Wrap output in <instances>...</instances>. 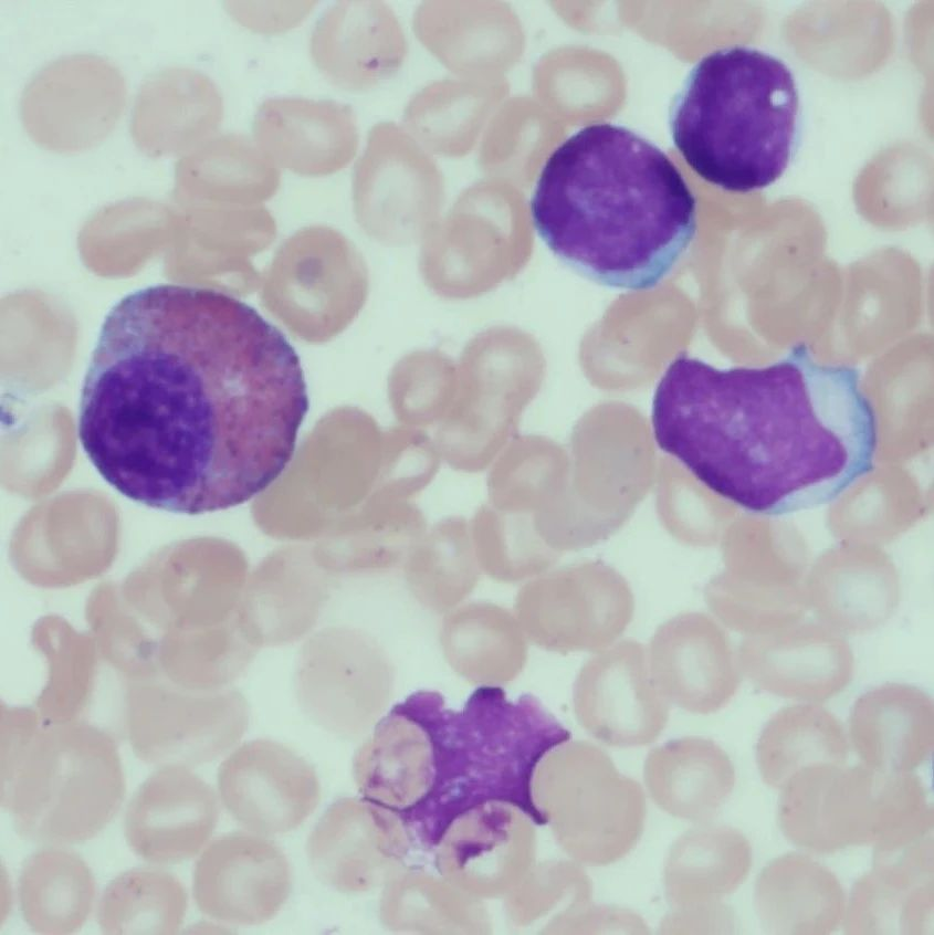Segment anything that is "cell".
Here are the masks:
<instances>
[{
  "label": "cell",
  "instance_id": "484cf974",
  "mask_svg": "<svg viewBox=\"0 0 934 935\" xmlns=\"http://www.w3.org/2000/svg\"><path fill=\"white\" fill-rule=\"evenodd\" d=\"M187 905L181 881L151 864L115 876L99 897L96 920L104 934H176Z\"/></svg>",
  "mask_w": 934,
  "mask_h": 935
},
{
  "label": "cell",
  "instance_id": "ba28073f",
  "mask_svg": "<svg viewBox=\"0 0 934 935\" xmlns=\"http://www.w3.org/2000/svg\"><path fill=\"white\" fill-rule=\"evenodd\" d=\"M120 70L94 53H73L43 65L25 84L20 118L29 137L55 153H78L106 138L125 108Z\"/></svg>",
  "mask_w": 934,
  "mask_h": 935
},
{
  "label": "cell",
  "instance_id": "277c9868",
  "mask_svg": "<svg viewBox=\"0 0 934 935\" xmlns=\"http://www.w3.org/2000/svg\"><path fill=\"white\" fill-rule=\"evenodd\" d=\"M669 125L674 146L703 180L731 192L766 188L783 176L800 141L797 82L765 51L715 50L688 73Z\"/></svg>",
  "mask_w": 934,
  "mask_h": 935
},
{
  "label": "cell",
  "instance_id": "83f0119b",
  "mask_svg": "<svg viewBox=\"0 0 934 935\" xmlns=\"http://www.w3.org/2000/svg\"><path fill=\"white\" fill-rule=\"evenodd\" d=\"M176 172L185 185L261 196L279 180L274 164L254 139L238 133L213 136L182 155Z\"/></svg>",
  "mask_w": 934,
  "mask_h": 935
},
{
  "label": "cell",
  "instance_id": "30bf717a",
  "mask_svg": "<svg viewBox=\"0 0 934 935\" xmlns=\"http://www.w3.org/2000/svg\"><path fill=\"white\" fill-rule=\"evenodd\" d=\"M217 786L230 816L265 837L298 828L321 799L315 769L291 748L266 739L246 743L223 760Z\"/></svg>",
  "mask_w": 934,
  "mask_h": 935
},
{
  "label": "cell",
  "instance_id": "d6986e66",
  "mask_svg": "<svg viewBox=\"0 0 934 935\" xmlns=\"http://www.w3.org/2000/svg\"><path fill=\"white\" fill-rule=\"evenodd\" d=\"M849 737L865 766L885 773L912 771L933 753V700L910 684L873 687L851 708Z\"/></svg>",
  "mask_w": 934,
  "mask_h": 935
},
{
  "label": "cell",
  "instance_id": "8fae6325",
  "mask_svg": "<svg viewBox=\"0 0 934 935\" xmlns=\"http://www.w3.org/2000/svg\"><path fill=\"white\" fill-rule=\"evenodd\" d=\"M246 710L237 693L188 695L164 687L132 694L130 739L140 759L186 767L213 760L242 734Z\"/></svg>",
  "mask_w": 934,
  "mask_h": 935
},
{
  "label": "cell",
  "instance_id": "6da1fadb",
  "mask_svg": "<svg viewBox=\"0 0 934 935\" xmlns=\"http://www.w3.org/2000/svg\"><path fill=\"white\" fill-rule=\"evenodd\" d=\"M307 410L295 349L253 307L213 288L156 284L107 313L77 435L125 497L199 515L267 488L291 462Z\"/></svg>",
  "mask_w": 934,
  "mask_h": 935
},
{
  "label": "cell",
  "instance_id": "e0dca14e",
  "mask_svg": "<svg viewBox=\"0 0 934 935\" xmlns=\"http://www.w3.org/2000/svg\"><path fill=\"white\" fill-rule=\"evenodd\" d=\"M222 117L221 93L208 75L169 66L151 73L140 85L130 135L147 156L186 155L212 137Z\"/></svg>",
  "mask_w": 934,
  "mask_h": 935
},
{
  "label": "cell",
  "instance_id": "d4e9b609",
  "mask_svg": "<svg viewBox=\"0 0 934 935\" xmlns=\"http://www.w3.org/2000/svg\"><path fill=\"white\" fill-rule=\"evenodd\" d=\"M849 745L839 719L812 704L791 705L765 724L756 760L763 781L780 789L798 770L816 764L846 765Z\"/></svg>",
  "mask_w": 934,
  "mask_h": 935
},
{
  "label": "cell",
  "instance_id": "603a6c76",
  "mask_svg": "<svg viewBox=\"0 0 934 935\" xmlns=\"http://www.w3.org/2000/svg\"><path fill=\"white\" fill-rule=\"evenodd\" d=\"M752 868V847L737 829L702 824L671 844L663 865V889L672 907L721 901L735 892Z\"/></svg>",
  "mask_w": 934,
  "mask_h": 935
},
{
  "label": "cell",
  "instance_id": "2e32d148",
  "mask_svg": "<svg viewBox=\"0 0 934 935\" xmlns=\"http://www.w3.org/2000/svg\"><path fill=\"white\" fill-rule=\"evenodd\" d=\"M933 836L873 851L872 868L852 885L843 932L857 935L933 934Z\"/></svg>",
  "mask_w": 934,
  "mask_h": 935
},
{
  "label": "cell",
  "instance_id": "52a82bcc",
  "mask_svg": "<svg viewBox=\"0 0 934 935\" xmlns=\"http://www.w3.org/2000/svg\"><path fill=\"white\" fill-rule=\"evenodd\" d=\"M562 750L544 774L545 800L557 833L583 861L612 864L643 832L644 792L596 746L575 744Z\"/></svg>",
  "mask_w": 934,
  "mask_h": 935
},
{
  "label": "cell",
  "instance_id": "5b68a950",
  "mask_svg": "<svg viewBox=\"0 0 934 935\" xmlns=\"http://www.w3.org/2000/svg\"><path fill=\"white\" fill-rule=\"evenodd\" d=\"M126 781L114 743L95 728H53L0 771V801L15 832L42 845H73L102 832L118 812Z\"/></svg>",
  "mask_w": 934,
  "mask_h": 935
},
{
  "label": "cell",
  "instance_id": "f546056e",
  "mask_svg": "<svg viewBox=\"0 0 934 935\" xmlns=\"http://www.w3.org/2000/svg\"><path fill=\"white\" fill-rule=\"evenodd\" d=\"M480 565L463 517H448L431 530L416 566L421 592L430 602L450 605L479 579Z\"/></svg>",
  "mask_w": 934,
  "mask_h": 935
},
{
  "label": "cell",
  "instance_id": "4dcf8cb0",
  "mask_svg": "<svg viewBox=\"0 0 934 935\" xmlns=\"http://www.w3.org/2000/svg\"><path fill=\"white\" fill-rule=\"evenodd\" d=\"M225 9L238 22L261 33H280L297 27L315 1H227Z\"/></svg>",
  "mask_w": 934,
  "mask_h": 935
},
{
  "label": "cell",
  "instance_id": "7a4b0ae2",
  "mask_svg": "<svg viewBox=\"0 0 934 935\" xmlns=\"http://www.w3.org/2000/svg\"><path fill=\"white\" fill-rule=\"evenodd\" d=\"M659 448L742 508L778 516L830 503L874 468L877 420L856 368L806 345L764 367L679 355L652 400Z\"/></svg>",
  "mask_w": 934,
  "mask_h": 935
},
{
  "label": "cell",
  "instance_id": "44dd1931",
  "mask_svg": "<svg viewBox=\"0 0 934 935\" xmlns=\"http://www.w3.org/2000/svg\"><path fill=\"white\" fill-rule=\"evenodd\" d=\"M753 901L768 934H831L846 910V894L836 874L797 852L781 854L762 869Z\"/></svg>",
  "mask_w": 934,
  "mask_h": 935
},
{
  "label": "cell",
  "instance_id": "cb8c5ba5",
  "mask_svg": "<svg viewBox=\"0 0 934 935\" xmlns=\"http://www.w3.org/2000/svg\"><path fill=\"white\" fill-rule=\"evenodd\" d=\"M17 892L21 914L32 931L66 935L88 920L96 881L77 852L64 845H44L24 860Z\"/></svg>",
  "mask_w": 934,
  "mask_h": 935
},
{
  "label": "cell",
  "instance_id": "9c48e42d",
  "mask_svg": "<svg viewBox=\"0 0 934 935\" xmlns=\"http://www.w3.org/2000/svg\"><path fill=\"white\" fill-rule=\"evenodd\" d=\"M292 890V871L283 850L250 831L222 834L199 853L192 895L208 917L252 926L272 920Z\"/></svg>",
  "mask_w": 934,
  "mask_h": 935
},
{
  "label": "cell",
  "instance_id": "7402d4cb",
  "mask_svg": "<svg viewBox=\"0 0 934 935\" xmlns=\"http://www.w3.org/2000/svg\"><path fill=\"white\" fill-rule=\"evenodd\" d=\"M643 779L661 810L702 823L714 818L730 798L735 769L715 742L688 736L652 749L644 761Z\"/></svg>",
  "mask_w": 934,
  "mask_h": 935
},
{
  "label": "cell",
  "instance_id": "3957f363",
  "mask_svg": "<svg viewBox=\"0 0 934 935\" xmlns=\"http://www.w3.org/2000/svg\"><path fill=\"white\" fill-rule=\"evenodd\" d=\"M565 265L598 284L654 288L697 229L696 199L670 157L633 130L589 124L547 158L529 201Z\"/></svg>",
  "mask_w": 934,
  "mask_h": 935
},
{
  "label": "cell",
  "instance_id": "f1b7e54d",
  "mask_svg": "<svg viewBox=\"0 0 934 935\" xmlns=\"http://www.w3.org/2000/svg\"><path fill=\"white\" fill-rule=\"evenodd\" d=\"M811 607L820 623L840 634H862L883 624L895 611L898 589L883 575H854L840 570L814 586Z\"/></svg>",
  "mask_w": 934,
  "mask_h": 935
},
{
  "label": "cell",
  "instance_id": "1f68e13d",
  "mask_svg": "<svg viewBox=\"0 0 934 935\" xmlns=\"http://www.w3.org/2000/svg\"><path fill=\"white\" fill-rule=\"evenodd\" d=\"M737 928L732 907L721 901L673 907L660 922L661 934H731Z\"/></svg>",
  "mask_w": 934,
  "mask_h": 935
},
{
  "label": "cell",
  "instance_id": "4316f807",
  "mask_svg": "<svg viewBox=\"0 0 934 935\" xmlns=\"http://www.w3.org/2000/svg\"><path fill=\"white\" fill-rule=\"evenodd\" d=\"M378 13L347 2L326 10L316 22L309 42L312 60L332 82L349 86L375 77L392 57L378 52ZM380 38V36H379Z\"/></svg>",
  "mask_w": 934,
  "mask_h": 935
},
{
  "label": "cell",
  "instance_id": "ffe728a7",
  "mask_svg": "<svg viewBox=\"0 0 934 935\" xmlns=\"http://www.w3.org/2000/svg\"><path fill=\"white\" fill-rule=\"evenodd\" d=\"M401 851L402 840L396 823L350 799L332 803L306 843L314 873L339 891L367 887Z\"/></svg>",
  "mask_w": 934,
  "mask_h": 935
},
{
  "label": "cell",
  "instance_id": "4fadbf2b",
  "mask_svg": "<svg viewBox=\"0 0 934 935\" xmlns=\"http://www.w3.org/2000/svg\"><path fill=\"white\" fill-rule=\"evenodd\" d=\"M218 792L181 765H165L135 790L125 811L124 837L130 850L155 865L199 854L218 824Z\"/></svg>",
  "mask_w": 934,
  "mask_h": 935
},
{
  "label": "cell",
  "instance_id": "9a60e30c",
  "mask_svg": "<svg viewBox=\"0 0 934 935\" xmlns=\"http://www.w3.org/2000/svg\"><path fill=\"white\" fill-rule=\"evenodd\" d=\"M648 662L669 702L693 714L724 707L741 683V669L725 631L702 612H684L652 637Z\"/></svg>",
  "mask_w": 934,
  "mask_h": 935
},
{
  "label": "cell",
  "instance_id": "5bb4252c",
  "mask_svg": "<svg viewBox=\"0 0 934 935\" xmlns=\"http://www.w3.org/2000/svg\"><path fill=\"white\" fill-rule=\"evenodd\" d=\"M737 660L741 672L758 689L806 702L836 696L854 671L853 653L842 634L815 622L799 621L748 635L738 648Z\"/></svg>",
  "mask_w": 934,
  "mask_h": 935
},
{
  "label": "cell",
  "instance_id": "ac0fdd59",
  "mask_svg": "<svg viewBox=\"0 0 934 935\" xmlns=\"http://www.w3.org/2000/svg\"><path fill=\"white\" fill-rule=\"evenodd\" d=\"M252 130L254 141L273 164L308 176L337 170L355 145L350 114L326 99L269 98L258 107Z\"/></svg>",
  "mask_w": 934,
  "mask_h": 935
},
{
  "label": "cell",
  "instance_id": "7c38bea8",
  "mask_svg": "<svg viewBox=\"0 0 934 935\" xmlns=\"http://www.w3.org/2000/svg\"><path fill=\"white\" fill-rule=\"evenodd\" d=\"M669 704L652 677L646 649L633 640L621 641L589 660L575 687L581 724L612 747L655 740L668 723Z\"/></svg>",
  "mask_w": 934,
  "mask_h": 935
},
{
  "label": "cell",
  "instance_id": "8992f818",
  "mask_svg": "<svg viewBox=\"0 0 934 935\" xmlns=\"http://www.w3.org/2000/svg\"><path fill=\"white\" fill-rule=\"evenodd\" d=\"M777 815L787 840L817 854L894 850L933 834V806L919 776L862 763L798 770L780 788Z\"/></svg>",
  "mask_w": 934,
  "mask_h": 935
}]
</instances>
